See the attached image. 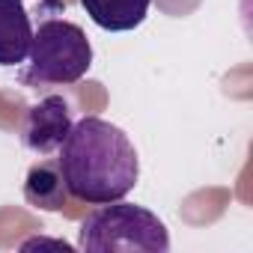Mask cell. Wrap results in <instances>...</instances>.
<instances>
[{
  "label": "cell",
  "instance_id": "cell-1",
  "mask_svg": "<svg viewBox=\"0 0 253 253\" xmlns=\"http://www.w3.org/2000/svg\"><path fill=\"white\" fill-rule=\"evenodd\" d=\"M57 152L69 197L89 206L125 200L140 179L134 143L119 125L101 116H84L72 122V131Z\"/></svg>",
  "mask_w": 253,
  "mask_h": 253
},
{
  "label": "cell",
  "instance_id": "cell-2",
  "mask_svg": "<svg viewBox=\"0 0 253 253\" xmlns=\"http://www.w3.org/2000/svg\"><path fill=\"white\" fill-rule=\"evenodd\" d=\"M78 247L86 253H167L170 232L155 211L113 200L81 220Z\"/></svg>",
  "mask_w": 253,
  "mask_h": 253
},
{
  "label": "cell",
  "instance_id": "cell-3",
  "mask_svg": "<svg viewBox=\"0 0 253 253\" xmlns=\"http://www.w3.org/2000/svg\"><path fill=\"white\" fill-rule=\"evenodd\" d=\"M24 84H78L92 66V45L86 33L63 18H48L33 30Z\"/></svg>",
  "mask_w": 253,
  "mask_h": 253
},
{
  "label": "cell",
  "instance_id": "cell-4",
  "mask_svg": "<svg viewBox=\"0 0 253 253\" xmlns=\"http://www.w3.org/2000/svg\"><path fill=\"white\" fill-rule=\"evenodd\" d=\"M72 131V107L63 95L39 98L21 125V143L36 155H51L60 149L66 134Z\"/></svg>",
  "mask_w": 253,
  "mask_h": 253
},
{
  "label": "cell",
  "instance_id": "cell-5",
  "mask_svg": "<svg viewBox=\"0 0 253 253\" xmlns=\"http://www.w3.org/2000/svg\"><path fill=\"white\" fill-rule=\"evenodd\" d=\"M33 24L24 0H0V66H18L27 60Z\"/></svg>",
  "mask_w": 253,
  "mask_h": 253
},
{
  "label": "cell",
  "instance_id": "cell-6",
  "mask_svg": "<svg viewBox=\"0 0 253 253\" xmlns=\"http://www.w3.org/2000/svg\"><path fill=\"white\" fill-rule=\"evenodd\" d=\"M89 21L107 33H128L149 15L152 0H81Z\"/></svg>",
  "mask_w": 253,
  "mask_h": 253
},
{
  "label": "cell",
  "instance_id": "cell-7",
  "mask_svg": "<svg viewBox=\"0 0 253 253\" xmlns=\"http://www.w3.org/2000/svg\"><path fill=\"white\" fill-rule=\"evenodd\" d=\"M24 200L42 211H60L69 203V188H66V179L57 161H39L27 170Z\"/></svg>",
  "mask_w": 253,
  "mask_h": 253
}]
</instances>
